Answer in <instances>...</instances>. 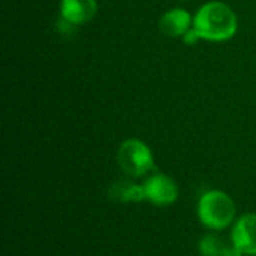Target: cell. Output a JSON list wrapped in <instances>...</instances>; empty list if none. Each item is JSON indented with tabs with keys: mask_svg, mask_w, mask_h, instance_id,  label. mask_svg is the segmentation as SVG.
Wrapping results in <instances>:
<instances>
[{
	"mask_svg": "<svg viewBox=\"0 0 256 256\" xmlns=\"http://www.w3.org/2000/svg\"><path fill=\"white\" fill-rule=\"evenodd\" d=\"M194 28L201 40L225 42L234 38L238 20L231 6L222 2H208L201 6L194 16Z\"/></svg>",
	"mask_w": 256,
	"mask_h": 256,
	"instance_id": "1",
	"label": "cell"
},
{
	"mask_svg": "<svg viewBox=\"0 0 256 256\" xmlns=\"http://www.w3.org/2000/svg\"><path fill=\"white\" fill-rule=\"evenodd\" d=\"M198 216L207 228L222 231L234 222L236 204L225 192L210 190L200 200Z\"/></svg>",
	"mask_w": 256,
	"mask_h": 256,
	"instance_id": "2",
	"label": "cell"
},
{
	"mask_svg": "<svg viewBox=\"0 0 256 256\" xmlns=\"http://www.w3.org/2000/svg\"><path fill=\"white\" fill-rule=\"evenodd\" d=\"M117 160L123 172L132 177H142L154 171V158L150 147L136 138L126 140L117 153Z\"/></svg>",
	"mask_w": 256,
	"mask_h": 256,
	"instance_id": "3",
	"label": "cell"
},
{
	"mask_svg": "<svg viewBox=\"0 0 256 256\" xmlns=\"http://www.w3.org/2000/svg\"><path fill=\"white\" fill-rule=\"evenodd\" d=\"M144 189L147 201L159 207L171 206L178 198V188L176 182L165 174H154L147 178Z\"/></svg>",
	"mask_w": 256,
	"mask_h": 256,
	"instance_id": "4",
	"label": "cell"
},
{
	"mask_svg": "<svg viewBox=\"0 0 256 256\" xmlns=\"http://www.w3.org/2000/svg\"><path fill=\"white\" fill-rule=\"evenodd\" d=\"M232 244L244 255L256 256V214L242 216L232 228Z\"/></svg>",
	"mask_w": 256,
	"mask_h": 256,
	"instance_id": "5",
	"label": "cell"
},
{
	"mask_svg": "<svg viewBox=\"0 0 256 256\" xmlns=\"http://www.w3.org/2000/svg\"><path fill=\"white\" fill-rule=\"evenodd\" d=\"M192 27L194 18L183 8H174L166 10L159 21L160 32L168 38H183Z\"/></svg>",
	"mask_w": 256,
	"mask_h": 256,
	"instance_id": "6",
	"label": "cell"
},
{
	"mask_svg": "<svg viewBox=\"0 0 256 256\" xmlns=\"http://www.w3.org/2000/svg\"><path fill=\"white\" fill-rule=\"evenodd\" d=\"M98 14L96 0H62L60 2V16L74 26H81L88 22Z\"/></svg>",
	"mask_w": 256,
	"mask_h": 256,
	"instance_id": "7",
	"label": "cell"
},
{
	"mask_svg": "<svg viewBox=\"0 0 256 256\" xmlns=\"http://www.w3.org/2000/svg\"><path fill=\"white\" fill-rule=\"evenodd\" d=\"M108 195H110V198H111L112 201L122 202V204L141 202V201L147 200L144 186L135 184V183L128 182V180H120V182L114 183V184L110 188Z\"/></svg>",
	"mask_w": 256,
	"mask_h": 256,
	"instance_id": "8",
	"label": "cell"
},
{
	"mask_svg": "<svg viewBox=\"0 0 256 256\" xmlns=\"http://www.w3.org/2000/svg\"><path fill=\"white\" fill-rule=\"evenodd\" d=\"M228 244L218 234H208L200 242V252L202 256H224Z\"/></svg>",
	"mask_w": 256,
	"mask_h": 256,
	"instance_id": "9",
	"label": "cell"
},
{
	"mask_svg": "<svg viewBox=\"0 0 256 256\" xmlns=\"http://www.w3.org/2000/svg\"><path fill=\"white\" fill-rule=\"evenodd\" d=\"M57 28H58V32H60L62 34H69V36H70V34L75 32L76 26H74L72 22H69V21L63 20V18L60 16V21L57 22Z\"/></svg>",
	"mask_w": 256,
	"mask_h": 256,
	"instance_id": "10",
	"label": "cell"
},
{
	"mask_svg": "<svg viewBox=\"0 0 256 256\" xmlns=\"http://www.w3.org/2000/svg\"><path fill=\"white\" fill-rule=\"evenodd\" d=\"M183 40H184L186 45H195V44H198V42L201 40V38H200V34L196 33V30L192 27V28L183 36Z\"/></svg>",
	"mask_w": 256,
	"mask_h": 256,
	"instance_id": "11",
	"label": "cell"
},
{
	"mask_svg": "<svg viewBox=\"0 0 256 256\" xmlns=\"http://www.w3.org/2000/svg\"><path fill=\"white\" fill-rule=\"evenodd\" d=\"M224 256H244V254H243L237 246L231 244V246H228V248H226V250H225Z\"/></svg>",
	"mask_w": 256,
	"mask_h": 256,
	"instance_id": "12",
	"label": "cell"
}]
</instances>
